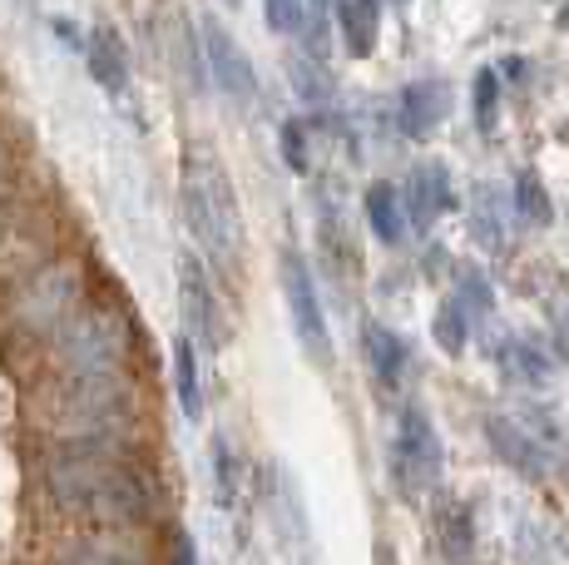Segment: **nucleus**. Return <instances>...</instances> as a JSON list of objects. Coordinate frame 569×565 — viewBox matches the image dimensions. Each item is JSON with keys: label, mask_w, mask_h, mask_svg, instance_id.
Returning a JSON list of instances; mask_svg holds the SVG:
<instances>
[{"label": "nucleus", "mask_w": 569, "mask_h": 565, "mask_svg": "<svg viewBox=\"0 0 569 565\" xmlns=\"http://www.w3.org/2000/svg\"><path fill=\"white\" fill-rule=\"evenodd\" d=\"M50 496L94 526H139L154 511V486L119 432H80L46 462Z\"/></svg>", "instance_id": "nucleus-1"}, {"label": "nucleus", "mask_w": 569, "mask_h": 565, "mask_svg": "<svg viewBox=\"0 0 569 565\" xmlns=\"http://www.w3.org/2000/svg\"><path fill=\"white\" fill-rule=\"evenodd\" d=\"M183 219H189V234L199 238V248L218 268L243 258V214H238L233 179L203 149L189 155V165H183Z\"/></svg>", "instance_id": "nucleus-2"}, {"label": "nucleus", "mask_w": 569, "mask_h": 565, "mask_svg": "<svg viewBox=\"0 0 569 565\" xmlns=\"http://www.w3.org/2000/svg\"><path fill=\"white\" fill-rule=\"evenodd\" d=\"M60 353L70 377H124L134 328L119 308H84L60 328Z\"/></svg>", "instance_id": "nucleus-3"}, {"label": "nucleus", "mask_w": 569, "mask_h": 565, "mask_svg": "<svg viewBox=\"0 0 569 565\" xmlns=\"http://www.w3.org/2000/svg\"><path fill=\"white\" fill-rule=\"evenodd\" d=\"M486 437H490V452H496L506 466H516L525 482H545V476L555 472L560 432H555L545 417H506V412H490Z\"/></svg>", "instance_id": "nucleus-4"}, {"label": "nucleus", "mask_w": 569, "mask_h": 565, "mask_svg": "<svg viewBox=\"0 0 569 565\" xmlns=\"http://www.w3.org/2000/svg\"><path fill=\"white\" fill-rule=\"evenodd\" d=\"M282 268V298H288V313H292V333H298L302 353L312 357V367H332V328H327V313H322V298H317V282H312V268L298 248H282L278 258Z\"/></svg>", "instance_id": "nucleus-5"}, {"label": "nucleus", "mask_w": 569, "mask_h": 565, "mask_svg": "<svg viewBox=\"0 0 569 565\" xmlns=\"http://www.w3.org/2000/svg\"><path fill=\"white\" fill-rule=\"evenodd\" d=\"M391 476L401 496H426L441 482V437H436L426 407L407 402L397 417V442H391Z\"/></svg>", "instance_id": "nucleus-6"}, {"label": "nucleus", "mask_w": 569, "mask_h": 565, "mask_svg": "<svg viewBox=\"0 0 569 565\" xmlns=\"http://www.w3.org/2000/svg\"><path fill=\"white\" fill-rule=\"evenodd\" d=\"M268 521L272 536H278L282 556L292 565H317V541H312V521H308V502H302L298 482H292L282 466H272V492H268Z\"/></svg>", "instance_id": "nucleus-7"}, {"label": "nucleus", "mask_w": 569, "mask_h": 565, "mask_svg": "<svg viewBox=\"0 0 569 565\" xmlns=\"http://www.w3.org/2000/svg\"><path fill=\"white\" fill-rule=\"evenodd\" d=\"M203 60H208V75L218 80V90L228 95V100L248 105L258 95V75H253V60H248V50L238 46V36L223 26V20L203 16Z\"/></svg>", "instance_id": "nucleus-8"}, {"label": "nucleus", "mask_w": 569, "mask_h": 565, "mask_svg": "<svg viewBox=\"0 0 569 565\" xmlns=\"http://www.w3.org/2000/svg\"><path fill=\"white\" fill-rule=\"evenodd\" d=\"M179 303H183V323H189V338H199L203 347H223L218 298H213V288H208L199 258H183V264H179Z\"/></svg>", "instance_id": "nucleus-9"}, {"label": "nucleus", "mask_w": 569, "mask_h": 565, "mask_svg": "<svg viewBox=\"0 0 569 565\" xmlns=\"http://www.w3.org/2000/svg\"><path fill=\"white\" fill-rule=\"evenodd\" d=\"M451 204H456L451 174H446L441 159H426V165L411 169V179H407V209H411V224L421 228V234H426V228H431L436 219H441Z\"/></svg>", "instance_id": "nucleus-10"}, {"label": "nucleus", "mask_w": 569, "mask_h": 565, "mask_svg": "<svg viewBox=\"0 0 569 565\" xmlns=\"http://www.w3.org/2000/svg\"><path fill=\"white\" fill-rule=\"evenodd\" d=\"M401 129H407L411 139H426L441 129V119L451 115V90H446V80H411L407 90H401Z\"/></svg>", "instance_id": "nucleus-11"}, {"label": "nucleus", "mask_w": 569, "mask_h": 565, "mask_svg": "<svg viewBox=\"0 0 569 565\" xmlns=\"http://www.w3.org/2000/svg\"><path fill=\"white\" fill-rule=\"evenodd\" d=\"M84 60H90V75H94V85H100V90L119 95L129 85V46H124V36H119L109 20H100V26L90 30Z\"/></svg>", "instance_id": "nucleus-12"}, {"label": "nucleus", "mask_w": 569, "mask_h": 565, "mask_svg": "<svg viewBox=\"0 0 569 565\" xmlns=\"http://www.w3.org/2000/svg\"><path fill=\"white\" fill-rule=\"evenodd\" d=\"M431 531H436V546L451 565H470L476 556V521H470V506L456 502V496H441L436 502V516H431Z\"/></svg>", "instance_id": "nucleus-13"}, {"label": "nucleus", "mask_w": 569, "mask_h": 565, "mask_svg": "<svg viewBox=\"0 0 569 565\" xmlns=\"http://www.w3.org/2000/svg\"><path fill=\"white\" fill-rule=\"evenodd\" d=\"M337 30H342V46H347V56L367 60L371 50H377L381 6H371V0H342V6H337Z\"/></svg>", "instance_id": "nucleus-14"}, {"label": "nucleus", "mask_w": 569, "mask_h": 565, "mask_svg": "<svg viewBox=\"0 0 569 565\" xmlns=\"http://www.w3.org/2000/svg\"><path fill=\"white\" fill-rule=\"evenodd\" d=\"M367 224L381 244H401L407 238V199L397 194V184L377 179L367 189Z\"/></svg>", "instance_id": "nucleus-15"}, {"label": "nucleus", "mask_w": 569, "mask_h": 565, "mask_svg": "<svg viewBox=\"0 0 569 565\" xmlns=\"http://www.w3.org/2000/svg\"><path fill=\"white\" fill-rule=\"evenodd\" d=\"M362 347H367L371 373H377L387 387H397L401 373H407V343H401L387 323H367V328H362Z\"/></svg>", "instance_id": "nucleus-16"}, {"label": "nucleus", "mask_w": 569, "mask_h": 565, "mask_svg": "<svg viewBox=\"0 0 569 565\" xmlns=\"http://www.w3.org/2000/svg\"><path fill=\"white\" fill-rule=\"evenodd\" d=\"M173 393H179V407L189 422L203 417V397H199V343L183 333L173 343Z\"/></svg>", "instance_id": "nucleus-17"}, {"label": "nucleus", "mask_w": 569, "mask_h": 565, "mask_svg": "<svg viewBox=\"0 0 569 565\" xmlns=\"http://www.w3.org/2000/svg\"><path fill=\"white\" fill-rule=\"evenodd\" d=\"M500 373L516 377V383H525V387H540L545 377H550V357H545L535 343L510 338L506 347H500Z\"/></svg>", "instance_id": "nucleus-18"}, {"label": "nucleus", "mask_w": 569, "mask_h": 565, "mask_svg": "<svg viewBox=\"0 0 569 565\" xmlns=\"http://www.w3.org/2000/svg\"><path fill=\"white\" fill-rule=\"evenodd\" d=\"M431 338L441 343V353H451V357H461L466 353V343H470V313L461 308V298H446L441 308H436V318H431Z\"/></svg>", "instance_id": "nucleus-19"}, {"label": "nucleus", "mask_w": 569, "mask_h": 565, "mask_svg": "<svg viewBox=\"0 0 569 565\" xmlns=\"http://www.w3.org/2000/svg\"><path fill=\"white\" fill-rule=\"evenodd\" d=\"M288 75H292V90H298V100H308V105H322V100H332L337 95V85H332V75H327V65L322 60H302V56H292L288 60Z\"/></svg>", "instance_id": "nucleus-20"}, {"label": "nucleus", "mask_w": 569, "mask_h": 565, "mask_svg": "<svg viewBox=\"0 0 569 565\" xmlns=\"http://www.w3.org/2000/svg\"><path fill=\"white\" fill-rule=\"evenodd\" d=\"M516 214L525 224H550L555 219V204H550V194H545V184H540L535 169H525L516 179Z\"/></svg>", "instance_id": "nucleus-21"}, {"label": "nucleus", "mask_w": 569, "mask_h": 565, "mask_svg": "<svg viewBox=\"0 0 569 565\" xmlns=\"http://www.w3.org/2000/svg\"><path fill=\"white\" fill-rule=\"evenodd\" d=\"M213 472H218V506H233L238 502V452L233 442H228V432H218L213 437Z\"/></svg>", "instance_id": "nucleus-22"}, {"label": "nucleus", "mask_w": 569, "mask_h": 565, "mask_svg": "<svg viewBox=\"0 0 569 565\" xmlns=\"http://www.w3.org/2000/svg\"><path fill=\"white\" fill-rule=\"evenodd\" d=\"M64 565H144V561L119 546H104V541H70L64 546Z\"/></svg>", "instance_id": "nucleus-23"}, {"label": "nucleus", "mask_w": 569, "mask_h": 565, "mask_svg": "<svg viewBox=\"0 0 569 565\" xmlns=\"http://www.w3.org/2000/svg\"><path fill=\"white\" fill-rule=\"evenodd\" d=\"M470 228H476V238L486 248H500V224H496V189H486L480 184L476 189V214H470Z\"/></svg>", "instance_id": "nucleus-24"}, {"label": "nucleus", "mask_w": 569, "mask_h": 565, "mask_svg": "<svg viewBox=\"0 0 569 565\" xmlns=\"http://www.w3.org/2000/svg\"><path fill=\"white\" fill-rule=\"evenodd\" d=\"M456 298H461V308L470 318H486L490 308H496V298H490V282L476 274V268H461V288H456Z\"/></svg>", "instance_id": "nucleus-25"}, {"label": "nucleus", "mask_w": 569, "mask_h": 565, "mask_svg": "<svg viewBox=\"0 0 569 565\" xmlns=\"http://www.w3.org/2000/svg\"><path fill=\"white\" fill-rule=\"evenodd\" d=\"M308 135H312L308 119H288V125H282V159H288L298 174H308V165H312V159H308V149H312Z\"/></svg>", "instance_id": "nucleus-26"}, {"label": "nucleus", "mask_w": 569, "mask_h": 565, "mask_svg": "<svg viewBox=\"0 0 569 565\" xmlns=\"http://www.w3.org/2000/svg\"><path fill=\"white\" fill-rule=\"evenodd\" d=\"M496 105H500V80H496V70H480V75H476V125H480V129H496Z\"/></svg>", "instance_id": "nucleus-27"}, {"label": "nucleus", "mask_w": 569, "mask_h": 565, "mask_svg": "<svg viewBox=\"0 0 569 565\" xmlns=\"http://www.w3.org/2000/svg\"><path fill=\"white\" fill-rule=\"evenodd\" d=\"M308 6H288V0H272L268 10H262V20H268L272 30H308Z\"/></svg>", "instance_id": "nucleus-28"}, {"label": "nucleus", "mask_w": 569, "mask_h": 565, "mask_svg": "<svg viewBox=\"0 0 569 565\" xmlns=\"http://www.w3.org/2000/svg\"><path fill=\"white\" fill-rule=\"evenodd\" d=\"M50 26H54V36H64V46H74V50H84V46H90V36H84V30L74 26L70 16H50Z\"/></svg>", "instance_id": "nucleus-29"}, {"label": "nucleus", "mask_w": 569, "mask_h": 565, "mask_svg": "<svg viewBox=\"0 0 569 565\" xmlns=\"http://www.w3.org/2000/svg\"><path fill=\"white\" fill-rule=\"evenodd\" d=\"M173 565H199V551H193L189 531H173Z\"/></svg>", "instance_id": "nucleus-30"}, {"label": "nucleus", "mask_w": 569, "mask_h": 565, "mask_svg": "<svg viewBox=\"0 0 569 565\" xmlns=\"http://www.w3.org/2000/svg\"><path fill=\"white\" fill-rule=\"evenodd\" d=\"M555 347H560V357L569 363V303L555 313Z\"/></svg>", "instance_id": "nucleus-31"}, {"label": "nucleus", "mask_w": 569, "mask_h": 565, "mask_svg": "<svg viewBox=\"0 0 569 565\" xmlns=\"http://www.w3.org/2000/svg\"><path fill=\"white\" fill-rule=\"evenodd\" d=\"M371 565H401V561H397V551H391V546H377V561H371Z\"/></svg>", "instance_id": "nucleus-32"}]
</instances>
